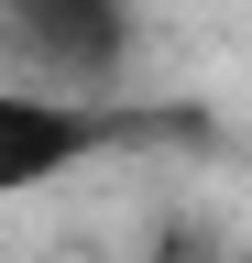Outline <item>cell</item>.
Here are the masks:
<instances>
[{"mask_svg": "<svg viewBox=\"0 0 252 263\" xmlns=\"http://www.w3.org/2000/svg\"><path fill=\"white\" fill-rule=\"evenodd\" d=\"M110 143H143V121H121L110 99H66V88H0V209L33 186H66Z\"/></svg>", "mask_w": 252, "mask_h": 263, "instance_id": "obj_1", "label": "cell"}]
</instances>
